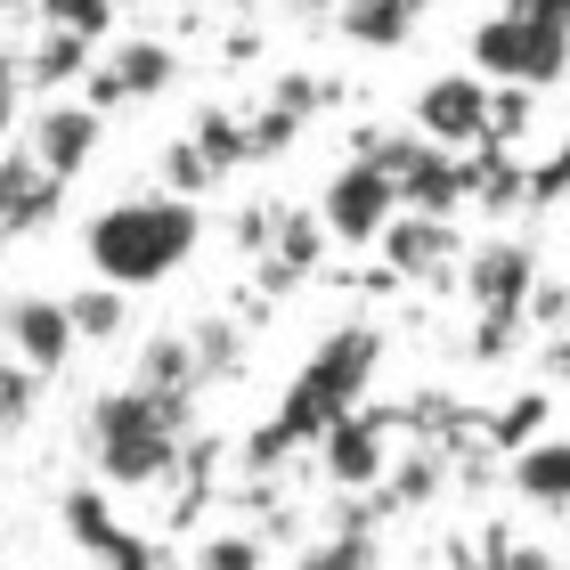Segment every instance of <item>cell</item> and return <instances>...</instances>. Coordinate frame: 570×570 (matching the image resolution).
<instances>
[{
  "label": "cell",
  "mask_w": 570,
  "mask_h": 570,
  "mask_svg": "<svg viewBox=\"0 0 570 570\" xmlns=\"http://www.w3.org/2000/svg\"><path fill=\"white\" fill-rule=\"evenodd\" d=\"M375 367H383V334L375 326H334L318 351L302 358V375L285 383V400H277V416L269 424H253L245 432V449H237V464L253 481H269L285 456H302V449H318V432L334 424V416H351L358 400H367V383H375Z\"/></svg>",
  "instance_id": "obj_1"
},
{
  "label": "cell",
  "mask_w": 570,
  "mask_h": 570,
  "mask_svg": "<svg viewBox=\"0 0 570 570\" xmlns=\"http://www.w3.org/2000/svg\"><path fill=\"white\" fill-rule=\"evenodd\" d=\"M196 237H204V220H196L188 196H122V204H107V213L82 220V253H90L98 285H155V277H171L196 253Z\"/></svg>",
  "instance_id": "obj_2"
},
{
  "label": "cell",
  "mask_w": 570,
  "mask_h": 570,
  "mask_svg": "<svg viewBox=\"0 0 570 570\" xmlns=\"http://www.w3.org/2000/svg\"><path fill=\"white\" fill-rule=\"evenodd\" d=\"M179 432H188V400H155L139 383L90 407V456L115 489H155L164 473H179Z\"/></svg>",
  "instance_id": "obj_3"
},
{
  "label": "cell",
  "mask_w": 570,
  "mask_h": 570,
  "mask_svg": "<svg viewBox=\"0 0 570 570\" xmlns=\"http://www.w3.org/2000/svg\"><path fill=\"white\" fill-rule=\"evenodd\" d=\"M530 285H538V253L522 237H489L464 253V294H473L481 326H473V358H505L513 326L530 318Z\"/></svg>",
  "instance_id": "obj_4"
},
{
  "label": "cell",
  "mask_w": 570,
  "mask_h": 570,
  "mask_svg": "<svg viewBox=\"0 0 570 570\" xmlns=\"http://www.w3.org/2000/svg\"><path fill=\"white\" fill-rule=\"evenodd\" d=\"M473 66L498 73V82H522V90H547L570 73V33L547 17H513L498 9L489 24H473Z\"/></svg>",
  "instance_id": "obj_5"
},
{
  "label": "cell",
  "mask_w": 570,
  "mask_h": 570,
  "mask_svg": "<svg viewBox=\"0 0 570 570\" xmlns=\"http://www.w3.org/2000/svg\"><path fill=\"white\" fill-rule=\"evenodd\" d=\"M58 522H66V538H73L98 570H171V554L155 547V538H139L131 522H115L107 481H73L66 498H58Z\"/></svg>",
  "instance_id": "obj_6"
},
{
  "label": "cell",
  "mask_w": 570,
  "mask_h": 570,
  "mask_svg": "<svg viewBox=\"0 0 570 570\" xmlns=\"http://www.w3.org/2000/svg\"><path fill=\"white\" fill-rule=\"evenodd\" d=\"M392 407H367L358 400L351 416H334L326 432H318V464H326V481L343 489V498H367V489L392 473Z\"/></svg>",
  "instance_id": "obj_7"
},
{
  "label": "cell",
  "mask_w": 570,
  "mask_h": 570,
  "mask_svg": "<svg viewBox=\"0 0 570 570\" xmlns=\"http://www.w3.org/2000/svg\"><path fill=\"white\" fill-rule=\"evenodd\" d=\"M383 277L392 285H449V269L464 262V237H456V220H432V213H392L383 220Z\"/></svg>",
  "instance_id": "obj_8"
},
{
  "label": "cell",
  "mask_w": 570,
  "mask_h": 570,
  "mask_svg": "<svg viewBox=\"0 0 570 570\" xmlns=\"http://www.w3.org/2000/svg\"><path fill=\"white\" fill-rule=\"evenodd\" d=\"M392 213H400V188L375 164H358V155L326 179V196H318V228H326L334 245H375Z\"/></svg>",
  "instance_id": "obj_9"
},
{
  "label": "cell",
  "mask_w": 570,
  "mask_h": 570,
  "mask_svg": "<svg viewBox=\"0 0 570 570\" xmlns=\"http://www.w3.org/2000/svg\"><path fill=\"white\" fill-rule=\"evenodd\" d=\"M489 98H498V90H489L481 73H432L424 98H416V131H424L432 147H481Z\"/></svg>",
  "instance_id": "obj_10"
},
{
  "label": "cell",
  "mask_w": 570,
  "mask_h": 570,
  "mask_svg": "<svg viewBox=\"0 0 570 570\" xmlns=\"http://www.w3.org/2000/svg\"><path fill=\"white\" fill-rule=\"evenodd\" d=\"M58 204H66V179L41 164L33 147H0V228L9 237H33V228L58 220Z\"/></svg>",
  "instance_id": "obj_11"
},
{
  "label": "cell",
  "mask_w": 570,
  "mask_h": 570,
  "mask_svg": "<svg viewBox=\"0 0 570 570\" xmlns=\"http://www.w3.org/2000/svg\"><path fill=\"white\" fill-rule=\"evenodd\" d=\"M0 326H9V351L24 358L33 375H58L73 351V318H66V294H24V302H9L0 309Z\"/></svg>",
  "instance_id": "obj_12"
},
{
  "label": "cell",
  "mask_w": 570,
  "mask_h": 570,
  "mask_svg": "<svg viewBox=\"0 0 570 570\" xmlns=\"http://www.w3.org/2000/svg\"><path fill=\"white\" fill-rule=\"evenodd\" d=\"M98 73L115 82V107H131V98H164L179 82V58H171V41L131 33V41H115L107 58H98Z\"/></svg>",
  "instance_id": "obj_13"
},
{
  "label": "cell",
  "mask_w": 570,
  "mask_h": 570,
  "mask_svg": "<svg viewBox=\"0 0 570 570\" xmlns=\"http://www.w3.org/2000/svg\"><path fill=\"white\" fill-rule=\"evenodd\" d=\"M98 131H107V122H98V107H41L33 131H24V147H33L58 179H73V171L98 155Z\"/></svg>",
  "instance_id": "obj_14"
},
{
  "label": "cell",
  "mask_w": 570,
  "mask_h": 570,
  "mask_svg": "<svg viewBox=\"0 0 570 570\" xmlns=\"http://www.w3.org/2000/svg\"><path fill=\"white\" fill-rule=\"evenodd\" d=\"M513 489L547 513H570V440H547L538 432L530 449H513Z\"/></svg>",
  "instance_id": "obj_15"
},
{
  "label": "cell",
  "mask_w": 570,
  "mask_h": 570,
  "mask_svg": "<svg viewBox=\"0 0 570 570\" xmlns=\"http://www.w3.org/2000/svg\"><path fill=\"white\" fill-rule=\"evenodd\" d=\"M139 392H155V400H196L204 392V375H196V343L188 334H155V343L139 351Z\"/></svg>",
  "instance_id": "obj_16"
},
{
  "label": "cell",
  "mask_w": 570,
  "mask_h": 570,
  "mask_svg": "<svg viewBox=\"0 0 570 570\" xmlns=\"http://www.w3.org/2000/svg\"><path fill=\"white\" fill-rule=\"evenodd\" d=\"M90 49H98V41H73V33H49V24H41V41L17 58V66H24V90H66V82H82V73L98 66Z\"/></svg>",
  "instance_id": "obj_17"
},
{
  "label": "cell",
  "mask_w": 570,
  "mask_h": 570,
  "mask_svg": "<svg viewBox=\"0 0 570 570\" xmlns=\"http://www.w3.org/2000/svg\"><path fill=\"white\" fill-rule=\"evenodd\" d=\"M416 24V0H343V33L358 49H400Z\"/></svg>",
  "instance_id": "obj_18"
},
{
  "label": "cell",
  "mask_w": 570,
  "mask_h": 570,
  "mask_svg": "<svg viewBox=\"0 0 570 570\" xmlns=\"http://www.w3.org/2000/svg\"><path fill=\"white\" fill-rule=\"evenodd\" d=\"M66 318H73V343H115L122 334V285H82V294H66Z\"/></svg>",
  "instance_id": "obj_19"
},
{
  "label": "cell",
  "mask_w": 570,
  "mask_h": 570,
  "mask_svg": "<svg viewBox=\"0 0 570 570\" xmlns=\"http://www.w3.org/2000/svg\"><path fill=\"white\" fill-rule=\"evenodd\" d=\"M33 17L49 33H73V41H107L115 24V0H33Z\"/></svg>",
  "instance_id": "obj_20"
},
{
  "label": "cell",
  "mask_w": 570,
  "mask_h": 570,
  "mask_svg": "<svg viewBox=\"0 0 570 570\" xmlns=\"http://www.w3.org/2000/svg\"><path fill=\"white\" fill-rule=\"evenodd\" d=\"M547 416H554V400L547 392H522L505 416H489V440H498V449H530V440L547 432Z\"/></svg>",
  "instance_id": "obj_21"
},
{
  "label": "cell",
  "mask_w": 570,
  "mask_h": 570,
  "mask_svg": "<svg viewBox=\"0 0 570 570\" xmlns=\"http://www.w3.org/2000/svg\"><path fill=\"white\" fill-rule=\"evenodd\" d=\"M213 179H220V164H213V155H204L196 139H179L171 155H164V196H204V188H213Z\"/></svg>",
  "instance_id": "obj_22"
},
{
  "label": "cell",
  "mask_w": 570,
  "mask_h": 570,
  "mask_svg": "<svg viewBox=\"0 0 570 570\" xmlns=\"http://www.w3.org/2000/svg\"><path fill=\"white\" fill-rule=\"evenodd\" d=\"M367 562H375V554H367V513H351V522L334 530L326 547L302 554V570H367Z\"/></svg>",
  "instance_id": "obj_23"
},
{
  "label": "cell",
  "mask_w": 570,
  "mask_h": 570,
  "mask_svg": "<svg viewBox=\"0 0 570 570\" xmlns=\"http://www.w3.org/2000/svg\"><path fill=\"white\" fill-rule=\"evenodd\" d=\"M464 570H562L547 547H522V538H505V530H489L481 538V554L464 562Z\"/></svg>",
  "instance_id": "obj_24"
},
{
  "label": "cell",
  "mask_w": 570,
  "mask_h": 570,
  "mask_svg": "<svg viewBox=\"0 0 570 570\" xmlns=\"http://www.w3.org/2000/svg\"><path fill=\"white\" fill-rule=\"evenodd\" d=\"M33 400H41V375L24 367V358H0V432H17L33 416Z\"/></svg>",
  "instance_id": "obj_25"
},
{
  "label": "cell",
  "mask_w": 570,
  "mask_h": 570,
  "mask_svg": "<svg viewBox=\"0 0 570 570\" xmlns=\"http://www.w3.org/2000/svg\"><path fill=\"white\" fill-rule=\"evenodd\" d=\"M196 147L213 155L220 171H228V164H245V122H237V115H220V107H204V115H196Z\"/></svg>",
  "instance_id": "obj_26"
},
{
  "label": "cell",
  "mask_w": 570,
  "mask_h": 570,
  "mask_svg": "<svg viewBox=\"0 0 570 570\" xmlns=\"http://www.w3.org/2000/svg\"><path fill=\"white\" fill-rule=\"evenodd\" d=\"M188 343H196V375L213 383V375H228V358H237V326H228V318H213V326H196Z\"/></svg>",
  "instance_id": "obj_27"
},
{
  "label": "cell",
  "mask_w": 570,
  "mask_h": 570,
  "mask_svg": "<svg viewBox=\"0 0 570 570\" xmlns=\"http://www.w3.org/2000/svg\"><path fill=\"white\" fill-rule=\"evenodd\" d=\"M196 570H262V547H253L245 530H220V538H204Z\"/></svg>",
  "instance_id": "obj_28"
},
{
  "label": "cell",
  "mask_w": 570,
  "mask_h": 570,
  "mask_svg": "<svg viewBox=\"0 0 570 570\" xmlns=\"http://www.w3.org/2000/svg\"><path fill=\"white\" fill-rule=\"evenodd\" d=\"M562 188H570V147H562V155H547V164H530V171H522V204H554Z\"/></svg>",
  "instance_id": "obj_29"
},
{
  "label": "cell",
  "mask_w": 570,
  "mask_h": 570,
  "mask_svg": "<svg viewBox=\"0 0 570 570\" xmlns=\"http://www.w3.org/2000/svg\"><path fill=\"white\" fill-rule=\"evenodd\" d=\"M17 90H24V66L0 49V139H9V122H17Z\"/></svg>",
  "instance_id": "obj_30"
},
{
  "label": "cell",
  "mask_w": 570,
  "mask_h": 570,
  "mask_svg": "<svg viewBox=\"0 0 570 570\" xmlns=\"http://www.w3.org/2000/svg\"><path fill=\"white\" fill-rule=\"evenodd\" d=\"M505 9H513V17H547V24H562V33H570V0H505Z\"/></svg>",
  "instance_id": "obj_31"
},
{
  "label": "cell",
  "mask_w": 570,
  "mask_h": 570,
  "mask_svg": "<svg viewBox=\"0 0 570 570\" xmlns=\"http://www.w3.org/2000/svg\"><path fill=\"white\" fill-rule=\"evenodd\" d=\"M547 375H562V383H570V334H554V343H547Z\"/></svg>",
  "instance_id": "obj_32"
},
{
  "label": "cell",
  "mask_w": 570,
  "mask_h": 570,
  "mask_svg": "<svg viewBox=\"0 0 570 570\" xmlns=\"http://www.w3.org/2000/svg\"><path fill=\"white\" fill-rule=\"evenodd\" d=\"M115 9H139V0H115Z\"/></svg>",
  "instance_id": "obj_33"
},
{
  "label": "cell",
  "mask_w": 570,
  "mask_h": 570,
  "mask_svg": "<svg viewBox=\"0 0 570 570\" xmlns=\"http://www.w3.org/2000/svg\"><path fill=\"white\" fill-rule=\"evenodd\" d=\"M0 253H9V228H0Z\"/></svg>",
  "instance_id": "obj_34"
},
{
  "label": "cell",
  "mask_w": 570,
  "mask_h": 570,
  "mask_svg": "<svg viewBox=\"0 0 570 570\" xmlns=\"http://www.w3.org/2000/svg\"><path fill=\"white\" fill-rule=\"evenodd\" d=\"M424 9H432V0H416V17H424Z\"/></svg>",
  "instance_id": "obj_35"
},
{
  "label": "cell",
  "mask_w": 570,
  "mask_h": 570,
  "mask_svg": "<svg viewBox=\"0 0 570 570\" xmlns=\"http://www.w3.org/2000/svg\"><path fill=\"white\" fill-rule=\"evenodd\" d=\"M262 570H269V562H262Z\"/></svg>",
  "instance_id": "obj_36"
}]
</instances>
